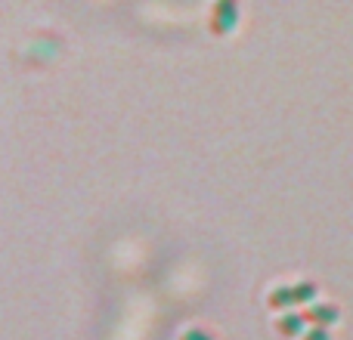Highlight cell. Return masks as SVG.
<instances>
[{"instance_id": "cell-1", "label": "cell", "mask_w": 353, "mask_h": 340, "mask_svg": "<svg viewBox=\"0 0 353 340\" xmlns=\"http://www.w3.org/2000/svg\"><path fill=\"white\" fill-rule=\"evenodd\" d=\"M316 291H319V285L316 281H298V285H279V288H273L270 291V297H267V304L273 306V310H292V306H301V304H307V300H313L316 297Z\"/></svg>"}, {"instance_id": "cell-2", "label": "cell", "mask_w": 353, "mask_h": 340, "mask_svg": "<svg viewBox=\"0 0 353 340\" xmlns=\"http://www.w3.org/2000/svg\"><path fill=\"white\" fill-rule=\"evenodd\" d=\"M239 22V3L236 0H217L211 6V16H208V28L214 34H230Z\"/></svg>"}, {"instance_id": "cell-3", "label": "cell", "mask_w": 353, "mask_h": 340, "mask_svg": "<svg viewBox=\"0 0 353 340\" xmlns=\"http://www.w3.org/2000/svg\"><path fill=\"white\" fill-rule=\"evenodd\" d=\"M335 319H338L335 304H313L304 310V322H310V328H329Z\"/></svg>"}, {"instance_id": "cell-4", "label": "cell", "mask_w": 353, "mask_h": 340, "mask_svg": "<svg viewBox=\"0 0 353 340\" xmlns=\"http://www.w3.org/2000/svg\"><path fill=\"white\" fill-rule=\"evenodd\" d=\"M304 312H282L279 319H276V331H279L282 337H298V334H304Z\"/></svg>"}, {"instance_id": "cell-5", "label": "cell", "mask_w": 353, "mask_h": 340, "mask_svg": "<svg viewBox=\"0 0 353 340\" xmlns=\"http://www.w3.org/2000/svg\"><path fill=\"white\" fill-rule=\"evenodd\" d=\"M180 340H217V337H214L208 328H199V325H195V328H186V331H183Z\"/></svg>"}, {"instance_id": "cell-6", "label": "cell", "mask_w": 353, "mask_h": 340, "mask_svg": "<svg viewBox=\"0 0 353 340\" xmlns=\"http://www.w3.org/2000/svg\"><path fill=\"white\" fill-rule=\"evenodd\" d=\"M301 340H332V337H329V328H307Z\"/></svg>"}]
</instances>
